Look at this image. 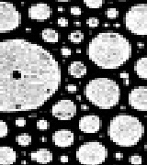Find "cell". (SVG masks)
<instances>
[{
  "mask_svg": "<svg viewBox=\"0 0 147 165\" xmlns=\"http://www.w3.org/2000/svg\"><path fill=\"white\" fill-rule=\"evenodd\" d=\"M61 81L60 64L44 47L24 39L0 41V113L41 107Z\"/></svg>",
  "mask_w": 147,
  "mask_h": 165,
  "instance_id": "cell-1",
  "label": "cell"
},
{
  "mask_svg": "<svg viewBox=\"0 0 147 165\" xmlns=\"http://www.w3.org/2000/svg\"><path fill=\"white\" fill-rule=\"evenodd\" d=\"M132 47L130 40L118 32H100L88 44L87 55L96 66L104 70H115L131 59Z\"/></svg>",
  "mask_w": 147,
  "mask_h": 165,
  "instance_id": "cell-2",
  "label": "cell"
},
{
  "mask_svg": "<svg viewBox=\"0 0 147 165\" xmlns=\"http://www.w3.org/2000/svg\"><path fill=\"white\" fill-rule=\"evenodd\" d=\"M107 133L115 145L132 147L137 145L144 137V126L132 115L119 114L110 119Z\"/></svg>",
  "mask_w": 147,
  "mask_h": 165,
  "instance_id": "cell-3",
  "label": "cell"
},
{
  "mask_svg": "<svg viewBox=\"0 0 147 165\" xmlns=\"http://www.w3.org/2000/svg\"><path fill=\"white\" fill-rule=\"evenodd\" d=\"M85 98L99 109H111L118 105L120 99L119 84L112 79L99 77L90 80L84 89Z\"/></svg>",
  "mask_w": 147,
  "mask_h": 165,
  "instance_id": "cell-4",
  "label": "cell"
},
{
  "mask_svg": "<svg viewBox=\"0 0 147 165\" xmlns=\"http://www.w3.org/2000/svg\"><path fill=\"white\" fill-rule=\"evenodd\" d=\"M76 157L82 165H101L108 158V149L100 141H88L78 147Z\"/></svg>",
  "mask_w": 147,
  "mask_h": 165,
  "instance_id": "cell-5",
  "label": "cell"
},
{
  "mask_svg": "<svg viewBox=\"0 0 147 165\" xmlns=\"http://www.w3.org/2000/svg\"><path fill=\"white\" fill-rule=\"evenodd\" d=\"M128 31L136 36H147V4L140 3L132 6L123 17Z\"/></svg>",
  "mask_w": 147,
  "mask_h": 165,
  "instance_id": "cell-6",
  "label": "cell"
},
{
  "mask_svg": "<svg viewBox=\"0 0 147 165\" xmlns=\"http://www.w3.org/2000/svg\"><path fill=\"white\" fill-rule=\"evenodd\" d=\"M21 13L14 4L0 1V33H7L17 29L21 24Z\"/></svg>",
  "mask_w": 147,
  "mask_h": 165,
  "instance_id": "cell-7",
  "label": "cell"
},
{
  "mask_svg": "<svg viewBox=\"0 0 147 165\" xmlns=\"http://www.w3.org/2000/svg\"><path fill=\"white\" fill-rule=\"evenodd\" d=\"M51 112L52 117L58 120H71L76 115V105L72 100L63 99L54 104Z\"/></svg>",
  "mask_w": 147,
  "mask_h": 165,
  "instance_id": "cell-8",
  "label": "cell"
},
{
  "mask_svg": "<svg viewBox=\"0 0 147 165\" xmlns=\"http://www.w3.org/2000/svg\"><path fill=\"white\" fill-rule=\"evenodd\" d=\"M128 103L136 111H147V86L140 85L132 88L128 95Z\"/></svg>",
  "mask_w": 147,
  "mask_h": 165,
  "instance_id": "cell-9",
  "label": "cell"
},
{
  "mask_svg": "<svg viewBox=\"0 0 147 165\" xmlns=\"http://www.w3.org/2000/svg\"><path fill=\"white\" fill-rule=\"evenodd\" d=\"M102 127V120L97 115H85L78 121L79 130L84 133L93 134L99 132Z\"/></svg>",
  "mask_w": 147,
  "mask_h": 165,
  "instance_id": "cell-10",
  "label": "cell"
},
{
  "mask_svg": "<svg viewBox=\"0 0 147 165\" xmlns=\"http://www.w3.org/2000/svg\"><path fill=\"white\" fill-rule=\"evenodd\" d=\"M52 9L46 3L32 4L28 9V16L30 19L44 21L51 17Z\"/></svg>",
  "mask_w": 147,
  "mask_h": 165,
  "instance_id": "cell-11",
  "label": "cell"
},
{
  "mask_svg": "<svg viewBox=\"0 0 147 165\" xmlns=\"http://www.w3.org/2000/svg\"><path fill=\"white\" fill-rule=\"evenodd\" d=\"M52 143L61 149H66L75 142V134L69 129H59L52 133Z\"/></svg>",
  "mask_w": 147,
  "mask_h": 165,
  "instance_id": "cell-12",
  "label": "cell"
},
{
  "mask_svg": "<svg viewBox=\"0 0 147 165\" xmlns=\"http://www.w3.org/2000/svg\"><path fill=\"white\" fill-rule=\"evenodd\" d=\"M30 160L32 162H38L41 164H48L52 162L53 160V155L52 152L45 148H41L37 150L32 151L29 154Z\"/></svg>",
  "mask_w": 147,
  "mask_h": 165,
  "instance_id": "cell-13",
  "label": "cell"
},
{
  "mask_svg": "<svg viewBox=\"0 0 147 165\" xmlns=\"http://www.w3.org/2000/svg\"><path fill=\"white\" fill-rule=\"evenodd\" d=\"M17 161L16 150L8 146H0V165H13Z\"/></svg>",
  "mask_w": 147,
  "mask_h": 165,
  "instance_id": "cell-14",
  "label": "cell"
},
{
  "mask_svg": "<svg viewBox=\"0 0 147 165\" xmlns=\"http://www.w3.org/2000/svg\"><path fill=\"white\" fill-rule=\"evenodd\" d=\"M88 72V69L85 64L81 61H75L72 62L68 66V73L74 78L80 79L85 76Z\"/></svg>",
  "mask_w": 147,
  "mask_h": 165,
  "instance_id": "cell-15",
  "label": "cell"
},
{
  "mask_svg": "<svg viewBox=\"0 0 147 165\" xmlns=\"http://www.w3.org/2000/svg\"><path fill=\"white\" fill-rule=\"evenodd\" d=\"M133 70L140 79L147 80V56L138 59L134 63Z\"/></svg>",
  "mask_w": 147,
  "mask_h": 165,
  "instance_id": "cell-16",
  "label": "cell"
},
{
  "mask_svg": "<svg viewBox=\"0 0 147 165\" xmlns=\"http://www.w3.org/2000/svg\"><path fill=\"white\" fill-rule=\"evenodd\" d=\"M41 39L47 43H56L59 41V33L53 29H44L41 31Z\"/></svg>",
  "mask_w": 147,
  "mask_h": 165,
  "instance_id": "cell-17",
  "label": "cell"
},
{
  "mask_svg": "<svg viewBox=\"0 0 147 165\" xmlns=\"http://www.w3.org/2000/svg\"><path fill=\"white\" fill-rule=\"evenodd\" d=\"M15 140L18 145H20L22 147H26L32 144V138L29 133H21L20 135L16 136Z\"/></svg>",
  "mask_w": 147,
  "mask_h": 165,
  "instance_id": "cell-18",
  "label": "cell"
},
{
  "mask_svg": "<svg viewBox=\"0 0 147 165\" xmlns=\"http://www.w3.org/2000/svg\"><path fill=\"white\" fill-rule=\"evenodd\" d=\"M68 40L73 43H80L84 40V33L81 30H75L68 35Z\"/></svg>",
  "mask_w": 147,
  "mask_h": 165,
  "instance_id": "cell-19",
  "label": "cell"
},
{
  "mask_svg": "<svg viewBox=\"0 0 147 165\" xmlns=\"http://www.w3.org/2000/svg\"><path fill=\"white\" fill-rule=\"evenodd\" d=\"M83 1L88 8L93 9L100 8L104 4V0H83Z\"/></svg>",
  "mask_w": 147,
  "mask_h": 165,
  "instance_id": "cell-20",
  "label": "cell"
},
{
  "mask_svg": "<svg viewBox=\"0 0 147 165\" xmlns=\"http://www.w3.org/2000/svg\"><path fill=\"white\" fill-rule=\"evenodd\" d=\"M105 15L108 19H115L119 17V10L115 8H108L105 12Z\"/></svg>",
  "mask_w": 147,
  "mask_h": 165,
  "instance_id": "cell-21",
  "label": "cell"
},
{
  "mask_svg": "<svg viewBox=\"0 0 147 165\" xmlns=\"http://www.w3.org/2000/svg\"><path fill=\"white\" fill-rule=\"evenodd\" d=\"M129 162L132 165H142L143 157L139 154H133L129 157Z\"/></svg>",
  "mask_w": 147,
  "mask_h": 165,
  "instance_id": "cell-22",
  "label": "cell"
},
{
  "mask_svg": "<svg viewBox=\"0 0 147 165\" xmlns=\"http://www.w3.org/2000/svg\"><path fill=\"white\" fill-rule=\"evenodd\" d=\"M36 127L39 130H47L50 128V123L46 119H40L37 121Z\"/></svg>",
  "mask_w": 147,
  "mask_h": 165,
  "instance_id": "cell-23",
  "label": "cell"
},
{
  "mask_svg": "<svg viewBox=\"0 0 147 165\" xmlns=\"http://www.w3.org/2000/svg\"><path fill=\"white\" fill-rule=\"evenodd\" d=\"M8 134V127L5 121L0 120V139L6 138Z\"/></svg>",
  "mask_w": 147,
  "mask_h": 165,
  "instance_id": "cell-24",
  "label": "cell"
},
{
  "mask_svg": "<svg viewBox=\"0 0 147 165\" xmlns=\"http://www.w3.org/2000/svg\"><path fill=\"white\" fill-rule=\"evenodd\" d=\"M87 25L93 29V28H97V26L99 25V20L97 17H88L87 19Z\"/></svg>",
  "mask_w": 147,
  "mask_h": 165,
  "instance_id": "cell-25",
  "label": "cell"
},
{
  "mask_svg": "<svg viewBox=\"0 0 147 165\" xmlns=\"http://www.w3.org/2000/svg\"><path fill=\"white\" fill-rule=\"evenodd\" d=\"M120 77L123 80V84L124 85H126V86H128L129 84H130V80H129V73L125 71H122L120 72Z\"/></svg>",
  "mask_w": 147,
  "mask_h": 165,
  "instance_id": "cell-26",
  "label": "cell"
},
{
  "mask_svg": "<svg viewBox=\"0 0 147 165\" xmlns=\"http://www.w3.org/2000/svg\"><path fill=\"white\" fill-rule=\"evenodd\" d=\"M70 13L74 17H79L82 14V9L79 7H72L70 8Z\"/></svg>",
  "mask_w": 147,
  "mask_h": 165,
  "instance_id": "cell-27",
  "label": "cell"
},
{
  "mask_svg": "<svg viewBox=\"0 0 147 165\" xmlns=\"http://www.w3.org/2000/svg\"><path fill=\"white\" fill-rule=\"evenodd\" d=\"M57 24L59 27H62V28H65L68 26V19L65 17H59L58 20H57Z\"/></svg>",
  "mask_w": 147,
  "mask_h": 165,
  "instance_id": "cell-28",
  "label": "cell"
},
{
  "mask_svg": "<svg viewBox=\"0 0 147 165\" xmlns=\"http://www.w3.org/2000/svg\"><path fill=\"white\" fill-rule=\"evenodd\" d=\"M61 54H62L63 56H64V57H69V56H71V54H72V51H71V49H69V48L64 47V48L61 49Z\"/></svg>",
  "mask_w": 147,
  "mask_h": 165,
  "instance_id": "cell-29",
  "label": "cell"
},
{
  "mask_svg": "<svg viewBox=\"0 0 147 165\" xmlns=\"http://www.w3.org/2000/svg\"><path fill=\"white\" fill-rule=\"evenodd\" d=\"M65 89L67 90V92H69V93H71V94H74V93H76L77 86L76 84H68L65 86Z\"/></svg>",
  "mask_w": 147,
  "mask_h": 165,
  "instance_id": "cell-30",
  "label": "cell"
},
{
  "mask_svg": "<svg viewBox=\"0 0 147 165\" xmlns=\"http://www.w3.org/2000/svg\"><path fill=\"white\" fill-rule=\"evenodd\" d=\"M15 125L16 127H23L26 125V120L24 118H18L15 121Z\"/></svg>",
  "mask_w": 147,
  "mask_h": 165,
  "instance_id": "cell-31",
  "label": "cell"
},
{
  "mask_svg": "<svg viewBox=\"0 0 147 165\" xmlns=\"http://www.w3.org/2000/svg\"><path fill=\"white\" fill-rule=\"evenodd\" d=\"M114 157H115V159L117 161H121L122 159H123V154H122V152L118 151V152H116V153L114 154Z\"/></svg>",
  "mask_w": 147,
  "mask_h": 165,
  "instance_id": "cell-32",
  "label": "cell"
},
{
  "mask_svg": "<svg viewBox=\"0 0 147 165\" xmlns=\"http://www.w3.org/2000/svg\"><path fill=\"white\" fill-rule=\"evenodd\" d=\"M60 162L62 163H67L69 162V157L67 155H62L60 157Z\"/></svg>",
  "mask_w": 147,
  "mask_h": 165,
  "instance_id": "cell-33",
  "label": "cell"
},
{
  "mask_svg": "<svg viewBox=\"0 0 147 165\" xmlns=\"http://www.w3.org/2000/svg\"><path fill=\"white\" fill-rule=\"evenodd\" d=\"M80 107H81V110H83V111H88V110L89 109V107L87 106V105H84V104H82Z\"/></svg>",
  "mask_w": 147,
  "mask_h": 165,
  "instance_id": "cell-34",
  "label": "cell"
},
{
  "mask_svg": "<svg viewBox=\"0 0 147 165\" xmlns=\"http://www.w3.org/2000/svg\"><path fill=\"white\" fill-rule=\"evenodd\" d=\"M137 47L139 49H144V42H137Z\"/></svg>",
  "mask_w": 147,
  "mask_h": 165,
  "instance_id": "cell-35",
  "label": "cell"
},
{
  "mask_svg": "<svg viewBox=\"0 0 147 165\" xmlns=\"http://www.w3.org/2000/svg\"><path fill=\"white\" fill-rule=\"evenodd\" d=\"M74 25L77 26V27H80L81 26V22L79 20H75V21H74Z\"/></svg>",
  "mask_w": 147,
  "mask_h": 165,
  "instance_id": "cell-36",
  "label": "cell"
},
{
  "mask_svg": "<svg viewBox=\"0 0 147 165\" xmlns=\"http://www.w3.org/2000/svg\"><path fill=\"white\" fill-rule=\"evenodd\" d=\"M57 10H58V12H64L65 9H64V8H63V7H59V8H57Z\"/></svg>",
  "mask_w": 147,
  "mask_h": 165,
  "instance_id": "cell-37",
  "label": "cell"
},
{
  "mask_svg": "<svg viewBox=\"0 0 147 165\" xmlns=\"http://www.w3.org/2000/svg\"><path fill=\"white\" fill-rule=\"evenodd\" d=\"M40 139H41V141H42V142H46L47 141V138L46 137H41Z\"/></svg>",
  "mask_w": 147,
  "mask_h": 165,
  "instance_id": "cell-38",
  "label": "cell"
},
{
  "mask_svg": "<svg viewBox=\"0 0 147 165\" xmlns=\"http://www.w3.org/2000/svg\"><path fill=\"white\" fill-rule=\"evenodd\" d=\"M58 2H68V1H71V0H56Z\"/></svg>",
  "mask_w": 147,
  "mask_h": 165,
  "instance_id": "cell-39",
  "label": "cell"
},
{
  "mask_svg": "<svg viewBox=\"0 0 147 165\" xmlns=\"http://www.w3.org/2000/svg\"><path fill=\"white\" fill-rule=\"evenodd\" d=\"M27 164H28L27 161H21V165H27Z\"/></svg>",
  "mask_w": 147,
  "mask_h": 165,
  "instance_id": "cell-40",
  "label": "cell"
},
{
  "mask_svg": "<svg viewBox=\"0 0 147 165\" xmlns=\"http://www.w3.org/2000/svg\"><path fill=\"white\" fill-rule=\"evenodd\" d=\"M114 27H115V28H120V25L119 23H118V24L116 23V24H114Z\"/></svg>",
  "mask_w": 147,
  "mask_h": 165,
  "instance_id": "cell-41",
  "label": "cell"
},
{
  "mask_svg": "<svg viewBox=\"0 0 147 165\" xmlns=\"http://www.w3.org/2000/svg\"><path fill=\"white\" fill-rule=\"evenodd\" d=\"M76 99H77L78 101H81V96H80V95H76Z\"/></svg>",
  "mask_w": 147,
  "mask_h": 165,
  "instance_id": "cell-42",
  "label": "cell"
},
{
  "mask_svg": "<svg viewBox=\"0 0 147 165\" xmlns=\"http://www.w3.org/2000/svg\"><path fill=\"white\" fill-rule=\"evenodd\" d=\"M76 53H81V50H80V49H77V50H76Z\"/></svg>",
  "mask_w": 147,
  "mask_h": 165,
  "instance_id": "cell-43",
  "label": "cell"
},
{
  "mask_svg": "<svg viewBox=\"0 0 147 165\" xmlns=\"http://www.w3.org/2000/svg\"><path fill=\"white\" fill-rule=\"evenodd\" d=\"M120 109H121V110H124V109H126V107H125L124 106H122V107H120Z\"/></svg>",
  "mask_w": 147,
  "mask_h": 165,
  "instance_id": "cell-44",
  "label": "cell"
},
{
  "mask_svg": "<svg viewBox=\"0 0 147 165\" xmlns=\"http://www.w3.org/2000/svg\"><path fill=\"white\" fill-rule=\"evenodd\" d=\"M108 26H109V24H108V23L104 24V27H108Z\"/></svg>",
  "mask_w": 147,
  "mask_h": 165,
  "instance_id": "cell-45",
  "label": "cell"
},
{
  "mask_svg": "<svg viewBox=\"0 0 147 165\" xmlns=\"http://www.w3.org/2000/svg\"><path fill=\"white\" fill-rule=\"evenodd\" d=\"M144 150H145L147 151V143H146V144L144 145Z\"/></svg>",
  "mask_w": 147,
  "mask_h": 165,
  "instance_id": "cell-46",
  "label": "cell"
},
{
  "mask_svg": "<svg viewBox=\"0 0 147 165\" xmlns=\"http://www.w3.org/2000/svg\"><path fill=\"white\" fill-rule=\"evenodd\" d=\"M118 1H127V0H118Z\"/></svg>",
  "mask_w": 147,
  "mask_h": 165,
  "instance_id": "cell-47",
  "label": "cell"
}]
</instances>
